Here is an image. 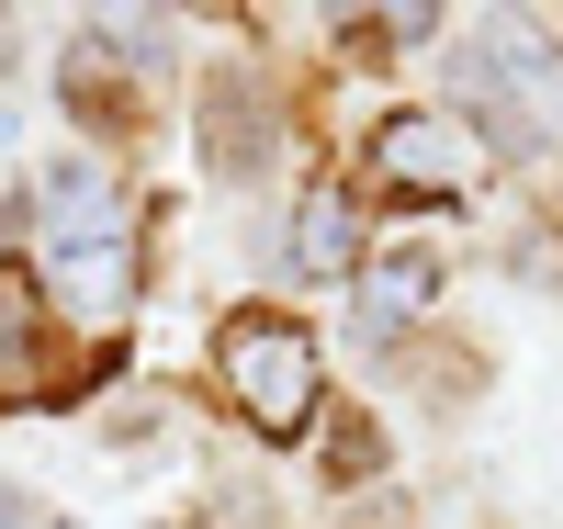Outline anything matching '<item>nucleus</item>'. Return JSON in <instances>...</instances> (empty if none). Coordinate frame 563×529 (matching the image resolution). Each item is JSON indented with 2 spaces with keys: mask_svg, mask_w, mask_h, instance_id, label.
I'll return each mask as SVG.
<instances>
[{
  "mask_svg": "<svg viewBox=\"0 0 563 529\" xmlns=\"http://www.w3.org/2000/svg\"><path fill=\"white\" fill-rule=\"evenodd\" d=\"M451 102L485 124L496 158H541L563 135V45L541 23H474L451 45Z\"/></svg>",
  "mask_w": 563,
  "mask_h": 529,
  "instance_id": "f257e3e1",
  "label": "nucleus"
},
{
  "mask_svg": "<svg viewBox=\"0 0 563 529\" xmlns=\"http://www.w3.org/2000/svg\"><path fill=\"white\" fill-rule=\"evenodd\" d=\"M214 383H225V406H238L260 440H305L316 406H327V383H316V339H305L294 316H271V305H249V316H225V327H214Z\"/></svg>",
  "mask_w": 563,
  "mask_h": 529,
  "instance_id": "f03ea898",
  "label": "nucleus"
},
{
  "mask_svg": "<svg viewBox=\"0 0 563 529\" xmlns=\"http://www.w3.org/2000/svg\"><path fill=\"white\" fill-rule=\"evenodd\" d=\"M361 158H372L384 191H417V203H462V191H474V147H462L440 113H384L361 135Z\"/></svg>",
  "mask_w": 563,
  "mask_h": 529,
  "instance_id": "7ed1b4c3",
  "label": "nucleus"
},
{
  "mask_svg": "<svg viewBox=\"0 0 563 529\" xmlns=\"http://www.w3.org/2000/svg\"><path fill=\"white\" fill-rule=\"evenodd\" d=\"M45 282L23 271V260H0V417H23V406H45Z\"/></svg>",
  "mask_w": 563,
  "mask_h": 529,
  "instance_id": "20e7f679",
  "label": "nucleus"
},
{
  "mask_svg": "<svg viewBox=\"0 0 563 529\" xmlns=\"http://www.w3.org/2000/svg\"><path fill=\"white\" fill-rule=\"evenodd\" d=\"M34 214H45V236H57V249H79V236H113V214H124L113 158H45V169H34Z\"/></svg>",
  "mask_w": 563,
  "mask_h": 529,
  "instance_id": "39448f33",
  "label": "nucleus"
},
{
  "mask_svg": "<svg viewBox=\"0 0 563 529\" xmlns=\"http://www.w3.org/2000/svg\"><path fill=\"white\" fill-rule=\"evenodd\" d=\"M57 294H68L90 327H124V305H135V236L113 225V236H79V249H57Z\"/></svg>",
  "mask_w": 563,
  "mask_h": 529,
  "instance_id": "423d86ee",
  "label": "nucleus"
},
{
  "mask_svg": "<svg viewBox=\"0 0 563 529\" xmlns=\"http://www.w3.org/2000/svg\"><path fill=\"white\" fill-rule=\"evenodd\" d=\"M440 305V260L429 249H395V260H361V327L384 339V327H417Z\"/></svg>",
  "mask_w": 563,
  "mask_h": 529,
  "instance_id": "0eeeda50",
  "label": "nucleus"
},
{
  "mask_svg": "<svg viewBox=\"0 0 563 529\" xmlns=\"http://www.w3.org/2000/svg\"><path fill=\"white\" fill-rule=\"evenodd\" d=\"M294 271L305 282H327V271H361V203L339 180H316L305 191V236H294Z\"/></svg>",
  "mask_w": 563,
  "mask_h": 529,
  "instance_id": "6e6552de",
  "label": "nucleus"
},
{
  "mask_svg": "<svg viewBox=\"0 0 563 529\" xmlns=\"http://www.w3.org/2000/svg\"><path fill=\"white\" fill-rule=\"evenodd\" d=\"M260 124H271V102H260V90L214 79V169H225V180H249V169H260Z\"/></svg>",
  "mask_w": 563,
  "mask_h": 529,
  "instance_id": "1a4fd4ad",
  "label": "nucleus"
},
{
  "mask_svg": "<svg viewBox=\"0 0 563 529\" xmlns=\"http://www.w3.org/2000/svg\"><path fill=\"white\" fill-rule=\"evenodd\" d=\"M90 45H124L135 68H169V23H147V12H124V23H90Z\"/></svg>",
  "mask_w": 563,
  "mask_h": 529,
  "instance_id": "9d476101",
  "label": "nucleus"
},
{
  "mask_svg": "<svg viewBox=\"0 0 563 529\" xmlns=\"http://www.w3.org/2000/svg\"><path fill=\"white\" fill-rule=\"evenodd\" d=\"M0 529H57V518H45V507H34L23 485H0Z\"/></svg>",
  "mask_w": 563,
  "mask_h": 529,
  "instance_id": "9b49d317",
  "label": "nucleus"
}]
</instances>
